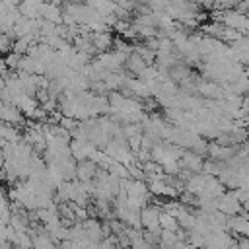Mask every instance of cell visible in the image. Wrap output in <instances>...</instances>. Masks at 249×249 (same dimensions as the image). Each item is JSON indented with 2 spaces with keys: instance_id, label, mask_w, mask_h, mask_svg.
Listing matches in <instances>:
<instances>
[{
  "instance_id": "277c9868",
  "label": "cell",
  "mask_w": 249,
  "mask_h": 249,
  "mask_svg": "<svg viewBox=\"0 0 249 249\" xmlns=\"http://www.w3.org/2000/svg\"><path fill=\"white\" fill-rule=\"evenodd\" d=\"M97 169H99V165L93 160H82V161L76 163V179L82 181V183L93 181L95 175H97Z\"/></svg>"
},
{
  "instance_id": "8fae6325",
  "label": "cell",
  "mask_w": 249,
  "mask_h": 249,
  "mask_svg": "<svg viewBox=\"0 0 249 249\" xmlns=\"http://www.w3.org/2000/svg\"><path fill=\"white\" fill-rule=\"evenodd\" d=\"M245 142H247V144H249V132H247V140H245Z\"/></svg>"
},
{
  "instance_id": "8992f818",
  "label": "cell",
  "mask_w": 249,
  "mask_h": 249,
  "mask_svg": "<svg viewBox=\"0 0 249 249\" xmlns=\"http://www.w3.org/2000/svg\"><path fill=\"white\" fill-rule=\"evenodd\" d=\"M228 231L245 237L249 235V214H235L228 218Z\"/></svg>"
},
{
  "instance_id": "6da1fadb",
  "label": "cell",
  "mask_w": 249,
  "mask_h": 249,
  "mask_svg": "<svg viewBox=\"0 0 249 249\" xmlns=\"http://www.w3.org/2000/svg\"><path fill=\"white\" fill-rule=\"evenodd\" d=\"M160 208L154 206V204H146L142 210H140V224H142V230L144 231H158L161 230L160 228Z\"/></svg>"
},
{
  "instance_id": "7c38bea8",
  "label": "cell",
  "mask_w": 249,
  "mask_h": 249,
  "mask_svg": "<svg viewBox=\"0 0 249 249\" xmlns=\"http://www.w3.org/2000/svg\"><path fill=\"white\" fill-rule=\"evenodd\" d=\"M247 97H249V93H247Z\"/></svg>"
},
{
  "instance_id": "ba28073f",
  "label": "cell",
  "mask_w": 249,
  "mask_h": 249,
  "mask_svg": "<svg viewBox=\"0 0 249 249\" xmlns=\"http://www.w3.org/2000/svg\"><path fill=\"white\" fill-rule=\"evenodd\" d=\"M160 228L161 230H165V231H179L181 228H179V222H177V218L175 216H171L169 212H165V210H161L160 212Z\"/></svg>"
},
{
  "instance_id": "52a82bcc",
  "label": "cell",
  "mask_w": 249,
  "mask_h": 249,
  "mask_svg": "<svg viewBox=\"0 0 249 249\" xmlns=\"http://www.w3.org/2000/svg\"><path fill=\"white\" fill-rule=\"evenodd\" d=\"M91 41H93V47L97 51V54L101 53H109V49L113 47V35L109 31H101V33H91Z\"/></svg>"
},
{
  "instance_id": "9c48e42d",
  "label": "cell",
  "mask_w": 249,
  "mask_h": 249,
  "mask_svg": "<svg viewBox=\"0 0 249 249\" xmlns=\"http://www.w3.org/2000/svg\"><path fill=\"white\" fill-rule=\"evenodd\" d=\"M233 193H235V196L239 198L241 204L249 202V181H245L243 185H239L237 189H233Z\"/></svg>"
},
{
  "instance_id": "5b68a950",
  "label": "cell",
  "mask_w": 249,
  "mask_h": 249,
  "mask_svg": "<svg viewBox=\"0 0 249 249\" xmlns=\"http://www.w3.org/2000/svg\"><path fill=\"white\" fill-rule=\"evenodd\" d=\"M196 89H198L200 95L206 97V99H212V101L224 99V89H222V86H220L218 82H214V80H204V82L196 84Z\"/></svg>"
},
{
  "instance_id": "3957f363",
  "label": "cell",
  "mask_w": 249,
  "mask_h": 249,
  "mask_svg": "<svg viewBox=\"0 0 249 249\" xmlns=\"http://www.w3.org/2000/svg\"><path fill=\"white\" fill-rule=\"evenodd\" d=\"M179 165L183 171H189V173H202V165H204V160L200 154L193 152V150H185L183 158L179 160Z\"/></svg>"
},
{
  "instance_id": "30bf717a",
  "label": "cell",
  "mask_w": 249,
  "mask_h": 249,
  "mask_svg": "<svg viewBox=\"0 0 249 249\" xmlns=\"http://www.w3.org/2000/svg\"><path fill=\"white\" fill-rule=\"evenodd\" d=\"M237 249H249V235L237 239Z\"/></svg>"
},
{
  "instance_id": "7a4b0ae2",
  "label": "cell",
  "mask_w": 249,
  "mask_h": 249,
  "mask_svg": "<svg viewBox=\"0 0 249 249\" xmlns=\"http://www.w3.org/2000/svg\"><path fill=\"white\" fill-rule=\"evenodd\" d=\"M218 210L226 216H235V214H241L243 210V204L239 202V198L235 196L233 191H226L220 198H218Z\"/></svg>"
}]
</instances>
